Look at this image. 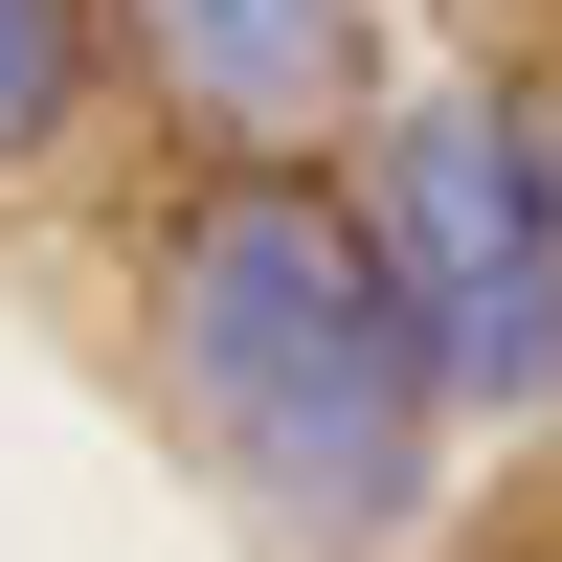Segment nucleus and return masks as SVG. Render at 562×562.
<instances>
[{"label":"nucleus","instance_id":"5","mask_svg":"<svg viewBox=\"0 0 562 562\" xmlns=\"http://www.w3.org/2000/svg\"><path fill=\"white\" fill-rule=\"evenodd\" d=\"M540 562H562V540H540Z\"/></svg>","mask_w":562,"mask_h":562},{"label":"nucleus","instance_id":"2","mask_svg":"<svg viewBox=\"0 0 562 562\" xmlns=\"http://www.w3.org/2000/svg\"><path fill=\"white\" fill-rule=\"evenodd\" d=\"M360 225L428 315V383L540 428L562 405V135H540V90H383Z\"/></svg>","mask_w":562,"mask_h":562},{"label":"nucleus","instance_id":"4","mask_svg":"<svg viewBox=\"0 0 562 562\" xmlns=\"http://www.w3.org/2000/svg\"><path fill=\"white\" fill-rule=\"evenodd\" d=\"M113 113V0H0V180H45Z\"/></svg>","mask_w":562,"mask_h":562},{"label":"nucleus","instance_id":"1","mask_svg":"<svg viewBox=\"0 0 562 562\" xmlns=\"http://www.w3.org/2000/svg\"><path fill=\"white\" fill-rule=\"evenodd\" d=\"M135 293H158V405L203 428V473L248 495L270 540H405L428 518V315H405L383 225L338 180H270V158H180V203L135 225Z\"/></svg>","mask_w":562,"mask_h":562},{"label":"nucleus","instance_id":"3","mask_svg":"<svg viewBox=\"0 0 562 562\" xmlns=\"http://www.w3.org/2000/svg\"><path fill=\"white\" fill-rule=\"evenodd\" d=\"M113 68L158 90L180 158L338 180V135H383V45H360V0H113Z\"/></svg>","mask_w":562,"mask_h":562}]
</instances>
